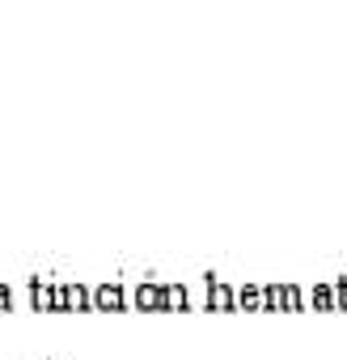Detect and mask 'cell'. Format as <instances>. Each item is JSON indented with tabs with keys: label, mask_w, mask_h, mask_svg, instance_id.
I'll return each instance as SVG.
<instances>
[{
	"label": "cell",
	"mask_w": 347,
	"mask_h": 360,
	"mask_svg": "<svg viewBox=\"0 0 347 360\" xmlns=\"http://www.w3.org/2000/svg\"><path fill=\"white\" fill-rule=\"evenodd\" d=\"M93 309H102V314L127 309V288L123 284H93Z\"/></svg>",
	"instance_id": "cell-1"
},
{
	"label": "cell",
	"mask_w": 347,
	"mask_h": 360,
	"mask_svg": "<svg viewBox=\"0 0 347 360\" xmlns=\"http://www.w3.org/2000/svg\"><path fill=\"white\" fill-rule=\"evenodd\" d=\"M204 288H208V309H237V288H233V284L208 276Z\"/></svg>",
	"instance_id": "cell-2"
},
{
	"label": "cell",
	"mask_w": 347,
	"mask_h": 360,
	"mask_svg": "<svg viewBox=\"0 0 347 360\" xmlns=\"http://www.w3.org/2000/svg\"><path fill=\"white\" fill-rule=\"evenodd\" d=\"M136 309H165V284H157V280H144V284H136Z\"/></svg>",
	"instance_id": "cell-3"
},
{
	"label": "cell",
	"mask_w": 347,
	"mask_h": 360,
	"mask_svg": "<svg viewBox=\"0 0 347 360\" xmlns=\"http://www.w3.org/2000/svg\"><path fill=\"white\" fill-rule=\"evenodd\" d=\"M64 309H72V314L93 309V288H85V284H64Z\"/></svg>",
	"instance_id": "cell-4"
},
{
	"label": "cell",
	"mask_w": 347,
	"mask_h": 360,
	"mask_svg": "<svg viewBox=\"0 0 347 360\" xmlns=\"http://www.w3.org/2000/svg\"><path fill=\"white\" fill-rule=\"evenodd\" d=\"M237 309H267L263 284H242V288H237Z\"/></svg>",
	"instance_id": "cell-5"
},
{
	"label": "cell",
	"mask_w": 347,
	"mask_h": 360,
	"mask_svg": "<svg viewBox=\"0 0 347 360\" xmlns=\"http://www.w3.org/2000/svg\"><path fill=\"white\" fill-rule=\"evenodd\" d=\"M187 305H191L187 284H165V309H169V314H178V309H187Z\"/></svg>",
	"instance_id": "cell-6"
},
{
	"label": "cell",
	"mask_w": 347,
	"mask_h": 360,
	"mask_svg": "<svg viewBox=\"0 0 347 360\" xmlns=\"http://www.w3.org/2000/svg\"><path fill=\"white\" fill-rule=\"evenodd\" d=\"M309 305L313 309H334V284H313L309 288Z\"/></svg>",
	"instance_id": "cell-7"
}]
</instances>
